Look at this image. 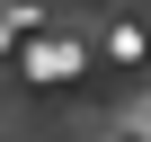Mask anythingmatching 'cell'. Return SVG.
I'll use <instances>...</instances> for the list:
<instances>
[{"instance_id": "2", "label": "cell", "mask_w": 151, "mask_h": 142, "mask_svg": "<svg viewBox=\"0 0 151 142\" xmlns=\"http://www.w3.org/2000/svg\"><path fill=\"white\" fill-rule=\"evenodd\" d=\"M107 62H142V18H107Z\"/></svg>"}, {"instance_id": "1", "label": "cell", "mask_w": 151, "mask_h": 142, "mask_svg": "<svg viewBox=\"0 0 151 142\" xmlns=\"http://www.w3.org/2000/svg\"><path fill=\"white\" fill-rule=\"evenodd\" d=\"M80 62H89V53L71 44V36H36V44H27V80H80Z\"/></svg>"}]
</instances>
